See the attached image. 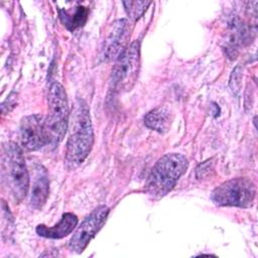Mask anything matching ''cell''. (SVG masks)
I'll return each mask as SVG.
<instances>
[{
  "label": "cell",
  "mask_w": 258,
  "mask_h": 258,
  "mask_svg": "<svg viewBox=\"0 0 258 258\" xmlns=\"http://www.w3.org/2000/svg\"><path fill=\"white\" fill-rule=\"evenodd\" d=\"M70 118L64 165L72 170L82 164L91 152L94 144V132L90 110L83 99L76 100Z\"/></svg>",
  "instance_id": "1"
},
{
  "label": "cell",
  "mask_w": 258,
  "mask_h": 258,
  "mask_svg": "<svg viewBox=\"0 0 258 258\" xmlns=\"http://www.w3.org/2000/svg\"><path fill=\"white\" fill-rule=\"evenodd\" d=\"M188 167L187 158L180 153H167L153 165L145 182L146 192L153 199L166 196Z\"/></svg>",
  "instance_id": "2"
},
{
  "label": "cell",
  "mask_w": 258,
  "mask_h": 258,
  "mask_svg": "<svg viewBox=\"0 0 258 258\" xmlns=\"http://www.w3.org/2000/svg\"><path fill=\"white\" fill-rule=\"evenodd\" d=\"M2 177L15 201H22L29 189V173L22 149L8 142L2 151Z\"/></svg>",
  "instance_id": "3"
},
{
  "label": "cell",
  "mask_w": 258,
  "mask_h": 258,
  "mask_svg": "<svg viewBox=\"0 0 258 258\" xmlns=\"http://www.w3.org/2000/svg\"><path fill=\"white\" fill-rule=\"evenodd\" d=\"M48 114L45 118V126L49 139V145L57 146L62 140L70 120L67 94L57 81L49 84L47 94Z\"/></svg>",
  "instance_id": "4"
},
{
  "label": "cell",
  "mask_w": 258,
  "mask_h": 258,
  "mask_svg": "<svg viewBox=\"0 0 258 258\" xmlns=\"http://www.w3.org/2000/svg\"><path fill=\"white\" fill-rule=\"evenodd\" d=\"M256 186L248 177H236L224 181L212 192L213 202L222 207L248 208L254 203Z\"/></svg>",
  "instance_id": "5"
},
{
  "label": "cell",
  "mask_w": 258,
  "mask_h": 258,
  "mask_svg": "<svg viewBox=\"0 0 258 258\" xmlns=\"http://www.w3.org/2000/svg\"><path fill=\"white\" fill-rule=\"evenodd\" d=\"M140 67V43L132 42L116 58L111 74V89L114 92L130 90L136 82Z\"/></svg>",
  "instance_id": "6"
},
{
  "label": "cell",
  "mask_w": 258,
  "mask_h": 258,
  "mask_svg": "<svg viewBox=\"0 0 258 258\" xmlns=\"http://www.w3.org/2000/svg\"><path fill=\"white\" fill-rule=\"evenodd\" d=\"M109 212L110 209L105 205L97 207L75 231L69 242L70 250L82 253L105 223Z\"/></svg>",
  "instance_id": "7"
},
{
  "label": "cell",
  "mask_w": 258,
  "mask_h": 258,
  "mask_svg": "<svg viewBox=\"0 0 258 258\" xmlns=\"http://www.w3.org/2000/svg\"><path fill=\"white\" fill-rule=\"evenodd\" d=\"M19 141L28 151H35L49 144L45 118L39 114L22 118L19 125Z\"/></svg>",
  "instance_id": "8"
},
{
  "label": "cell",
  "mask_w": 258,
  "mask_h": 258,
  "mask_svg": "<svg viewBox=\"0 0 258 258\" xmlns=\"http://www.w3.org/2000/svg\"><path fill=\"white\" fill-rule=\"evenodd\" d=\"M129 35L130 28L127 19H118L113 22L102 47V60L109 61L117 58L126 48V42Z\"/></svg>",
  "instance_id": "9"
},
{
  "label": "cell",
  "mask_w": 258,
  "mask_h": 258,
  "mask_svg": "<svg viewBox=\"0 0 258 258\" xmlns=\"http://www.w3.org/2000/svg\"><path fill=\"white\" fill-rule=\"evenodd\" d=\"M33 181L30 194V206L33 209H41L45 204L49 192V180L46 169L37 164L34 166Z\"/></svg>",
  "instance_id": "10"
},
{
  "label": "cell",
  "mask_w": 258,
  "mask_h": 258,
  "mask_svg": "<svg viewBox=\"0 0 258 258\" xmlns=\"http://www.w3.org/2000/svg\"><path fill=\"white\" fill-rule=\"evenodd\" d=\"M78 225V217L73 213H64L57 224L52 227H46L40 224L36 227V233L44 238L60 239L68 236Z\"/></svg>",
  "instance_id": "11"
},
{
  "label": "cell",
  "mask_w": 258,
  "mask_h": 258,
  "mask_svg": "<svg viewBox=\"0 0 258 258\" xmlns=\"http://www.w3.org/2000/svg\"><path fill=\"white\" fill-rule=\"evenodd\" d=\"M58 16L62 24L70 30L74 31L83 26L89 15V9L83 5H77L70 8H58Z\"/></svg>",
  "instance_id": "12"
},
{
  "label": "cell",
  "mask_w": 258,
  "mask_h": 258,
  "mask_svg": "<svg viewBox=\"0 0 258 258\" xmlns=\"http://www.w3.org/2000/svg\"><path fill=\"white\" fill-rule=\"evenodd\" d=\"M171 122L170 112L165 107H158L148 112L144 117V124L151 130L164 133L168 130Z\"/></svg>",
  "instance_id": "13"
},
{
  "label": "cell",
  "mask_w": 258,
  "mask_h": 258,
  "mask_svg": "<svg viewBox=\"0 0 258 258\" xmlns=\"http://www.w3.org/2000/svg\"><path fill=\"white\" fill-rule=\"evenodd\" d=\"M151 4L150 1H124L123 5L125 11L131 20L139 19L147 7Z\"/></svg>",
  "instance_id": "14"
}]
</instances>
